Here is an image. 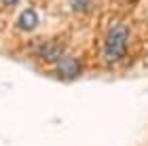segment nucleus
<instances>
[{"label":"nucleus","mask_w":148,"mask_h":146,"mask_svg":"<svg viewBox=\"0 0 148 146\" xmlns=\"http://www.w3.org/2000/svg\"><path fill=\"white\" fill-rule=\"evenodd\" d=\"M127 45H129V28L125 23H114L112 28L106 32L104 40V59L108 64L119 62L127 53Z\"/></svg>","instance_id":"obj_1"},{"label":"nucleus","mask_w":148,"mask_h":146,"mask_svg":"<svg viewBox=\"0 0 148 146\" xmlns=\"http://www.w3.org/2000/svg\"><path fill=\"white\" fill-rule=\"evenodd\" d=\"M34 53L47 64H57L66 55V47L59 40H38L34 45Z\"/></svg>","instance_id":"obj_2"},{"label":"nucleus","mask_w":148,"mask_h":146,"mask_svg":"<svg viewBox=\"0 0 148 146\" xmlns=\"http://www.w3.org/2000/svg\"><path fill=\"white\" fill-rule=\"evenodd\" d=\"M80 74H83V64L74 55H64L55 64V76L62 78V81H74Z\"/></svg>","instance_id":"obj_3"},{"label":"nucleus","mask_w":148,"mask_h":146,"mask_svg":"<svg viewBox=\"0 0 148 146\" xmlns=\"http://www.w3.org/2000/svg\"><path fill=\"white\" fill-rule=\"evenodd\" d=\"M38 23H40V17H38V13L34 9H23L21 13H19V17H17V28L23 30V32L36 30Z\"/></svg>","instance_id":"obj_4"},{"label":"nucleus","mask_w":148,"mask_h":146,"mask_svg":"<svg viewBox=\"0 0 148 146\" xmlns=\"http://www.w3.org/2000/svg\"><path fill=\"white\" fill-rule=\"evenodd\" d=\"M91 0H70V9L76 11V13H87L91 9Z\"/></svg>","instance_id":"obj_5"}]
</instances>
